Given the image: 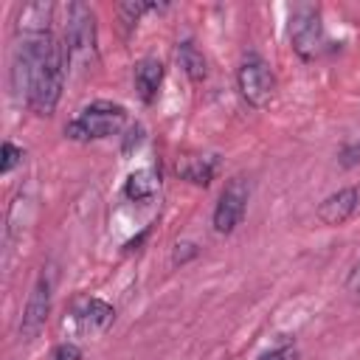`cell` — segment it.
I'll use <instances>...</instances> for the list:
<instances>
[{
	"mask_svg": "<svg viewBox=\"0 0 360 360\" xmlns=\"http://www.w3.org/2000/svg\"><path fill=\"white\" fill-rule=\"evenodd\" d=\"M65 70H68V51H65V42L56 39L51 53L45 56V62L37 68V73L31 79V87H28V96H25V104L34 115H39V118L53 115V110L62 98Z\"/></svg>",
	"mask_w": 360,
	"mask_h": 360,
	"instance_id": "cell-1",
	"label": "cell"
},
{
	"mask_svg": "<svg viewBox=\"0 0 360 360\" xmlns=\"http://www.w3.org/2000/svg\"><path fill=\"white\" fill-rule=\"evenodd\" d=\"M127 124V110L115 101H93L90 107H84L68 127H65V135L70 141H79V143H87V141H101V138H110V135H118L121 127Z\"/></svg>",
	"mask_w": 360,
	"mask_h": 360,
	"instance_id": "cell-2",
	"label": "cell"
},
{
	"mask_svg": "<svg viewBox=\"0 0 360 360\" xmlns=\"http://www.w3.org/2000/svg\"><path fill=\"white\" fill-rule=\"evenodd\" d=\"M65 51H68V62L82 65V68L96 53V14L87 3H70L68 6Z\"/></svg>",
	"mask_w": 360,
	"mask_h": 360,
	"instance_id": "cell-3",
	"label": "cell"
},
{
	"mask_svg": "<svg viewBox=\"0 0 360 360\" xmlns=\"http://www.w3.org/2000/svg\"><path fill=\"white\" fill-rule=\"evenodd\" d=\"M236 87L250 107L262 110L276 96V76L259 53H248L236 68Z\"/></svg>",
	"mask_w": 360,
	"mask_h": 360,
	"instance_id": "cell-4",
	"label": "cell"
},
{
	"mask_svg": "<svg viewBox=\"0 0 360 360\" xmlns=\"http://www.w3.org/2000/svg\"><path fill=\"white\" fill-rule=\"evenodd\" d=\"M290 45L304 62H309L321 53L323 20H321V11L315 6L301 3V6L292 8V14H290Z\"/></svg>",
	"mask_w": 360,
	"mask_h": 360,
	"instance_id": "cell-5",
	"label": "cell"
},
{
	"mask_svg": "<svg viewBox=\"0 0 360 360\" xmlns=\"http://www.w3.org/2000/svg\"><path fill=\"white\" fill-rule=\"evenodd\" d=\"M248 197H250V186L245 177H233L225 183L217 205H214V217H211V225L217 233L228 236L236 231V225L242 222L245 217V208H248Z\"/></svg>",
	"mask_w": 360,
	"mask_h": 360,
	"instance_id": "cell-6",
	"label": "cell"
},
{
	"mask_svg": "<svg viewBox=\"0 0 360 360\" xmlns=\"http://www.w3.org/2000/svg\"><path fill=\"white\" fill-rule=\"evenodd\" d=\"M48 315H51V281L45 276H39L28 292V301H25V309L20 318V338L22 340L39 338V332L48 323Z\"/></svg>",
	"mask_w": 360,
	"mask_h": 360,
	"instance_id": "cell-7",
	"label": "cell"
},
{
	"mask_svg": "<svg viewBox=\"0 0 360 360\" xmlns=\"http://www.w3.org/2000/svg\"><path fill=\"white\" fill-rule=\"evenodd\" d=\"M73 321H76V329L82 335H101L112 326L115 309L101 298H82L73 307Z\"/></svg>",
	"mask_w": 360,
	"mask_h": 360,
	"instance_id": "cell-8",
	"label": "cell"
},
{
	"mask_svg": "<svg viewBox=\"0 0 360 360\" xmlns=\"http://www.w3.org/2000/svg\"><path fill=\"white\" fill-rule=\"evenodd\" d=\"M360 205V191L354 186H346V188H338L332 191L321 205H318V219L323 225H343L354 217Z\"/></svg>",
	"mask_w": 360,
	"mask_h": 360,
	"instance_id": "cell-9",
	"label": "cell"
},
{
	"mask_svg": "<svg viewBox=\"0 0 360 360\" xmlns=\"http://www.w3.org/2000/svg\"><path fill=\"white\" fill-rule=\"evenodd\" d=\"M53 22V3H28L17 11L14 34L17 37H42L51 34Z\"/></svg>",
	"mask_w": 360,
	"mask_h": 360,
	"instance_id": "cell-10",
	"label": "cell"
},
{
	"mask_svg": "<svg viewBox=\"0 0 360 360\" xmlns=\"http://www.w3.org/2000/svg\"><path fill=\"white\" fill-rule=\"evenodd\" d=\"M135 90L141 96L143 104H152L158 98V90H160V82H163V62L155 59V56H143L138 65H135Z\"/></svg>",
	"mask_w": 360,
	"mask_h": 360,
	"instance_id": "cell-11",
	"label": "cell"
},
{
	"mask_svg": "<svg viewBox=\"0 0 360 360\" xmlns=\"http://www.w3.org/2000/svg\"><path fill=\"white\" fill-rule=\"evenodd\" d=\"M158 188H160V174L152 166L138 169L124 180V197L132 202H149L158 194Z\"/></svg>",
	"mask_w": 360,
	"mask_h": 360,
	"instance_id": "cell-12",
	"label": "cell"
},
{
	"mask_svg": "<svg viewBox=\"0 0 360 360\" xmlns=\"http://www.w3.org/2000/svg\"><path fill=\"white\" fill-rule=\"evenodd\" d=\"M214 172H217V160L214 158H197V155H191V158H183L177 163V174L183 180L194 183V186H202V188L214 180Z\"/></svg>",
	"mask_w": 360,
	"mask_h": 360,
	"instance_id": "cell-13",
	"label": "cell"
},
{
	"mask_svg": "<svg viewBox=\"0 0 360 360\" xmlns=\"http://www.w3.org/2000/svg\"><path fill=\"white\" fill-rule=\"evenodd\" d=\"M177 62L183 68V73L191 79V82H202L208 76V65H205V56L200 53V48L191 42V39H183L177 42Z\"/></svg>",
	"mask_w": 360,
	"mask_h": 360,
	"instance_id": "cell-14",
	"label": "cell"
},
{
	"mask_svg": "<svg viewBox=\"0 0 360 360\" xmlns=\"http://www.w3.org/2000/svg\"><path fill=\"white\" fill-rule=\"evenodd\" d=\"M158 8H163V6H158V3H141V0H135V3H118V6H115L124 31H132V28L141 22V17H143L146 11H158Z\"/></svg>",
	"mask_w": 360,
	"mask_h": 360,
	"instance_id": "cell-15",
	"label": "cell"
},
{
	"mask_svg": "<svg viewBox=\"0 0 360 360\" xmlns=\"http://www.w3.org/2000/svg\"><path fill=\"white\" fill-rule=\"evenodd\" d=\"M22 158H25V152H22L17 143L3 141V160H0V172H3V174H8L14 166H20V163H22Z\"/></svg>",
	"mask_w": 360,
	"mask_h": 360,
	"instance_id": "cell-16",
	"label": "cell"
},
{
	"mask_svg": "<svg viewBox=\"0 0 360 360\" xmlns=\"http://www.w3.org/2000/svg\"><path fill=\"white\" fill-rule=\"evenodd\" d=\"M259 360H298V349L292 343H284V346H276V349L259 354Z\"/></svg>",
	"mask_w": 360,
	"mask_h": 360,
	"instance_id": "cell-17",
	"label": "cell"
},
{
	"mask_svg": "<svg viewBox=\"0 0 360 360\" xmlns=\"http://www.w3.org/2000/svg\"><path fill=\"white\" fill-rule=\"evenodd\" d=\"M200 253V248L194 245V242H177L174 245V253H172V262L174 264H186L188 259H194Z\"/></svg>",
	"mask_w": 360,
	"mask_h": 360,
	"instance_id": "cell-18",
	"label": "cell"
},
{
	"mask_svg": "<svg viewBox=\"0 0 360 360\" xmlns=\"http://www.w3.org/2000/svg\"><path fill=\"white\" fill-rule=\"evenodd\" d=\"M338 160H340V166H343V169L357 166V163H360V141H354V143L343 146V149H340V155H338Z\"/></svg>",
	"mask_w": 360,
	"mask_h": 360,
	"instance_id": "cell-19",
	"label": "cell"
},
{
	"mask_svg": "<svg viewBox=\"0 0 360 360\" xmlns=\"http://www.w3.org/2000/svg\"><path fill=\"white\" fill-rule=\"evenodd\" d=\"M346 292H349L352 301L360 304V259L354 262V267H352L349 276H346Z\"/></svg>",
	"mask_w": 360,
	"mask_h": 360,
	"instance_id": "cell-20",
	"label": "cell"
},
{
	"mask_svg": "<svg viewBox=\"0 0 360 360\" xmlns=\"http://www.w3.org/2000/svg\"><path fill=\"white\" fill-rule=\"evenodd\" d=\"M51 360H82V349L76 343H59L51 352Z\"/></svg>",
	"mask_w": 360,
	"mask_h": 360,
	"instance_id": "cell-21",
	"label": "cell"
}]
</instances>
